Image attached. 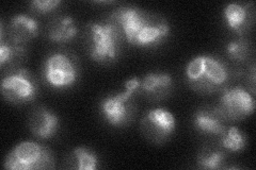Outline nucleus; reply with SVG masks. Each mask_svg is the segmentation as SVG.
<instances>
[{
    "instance_id": "obj_10",
    "label": "nucleus",
    "mask_w": 256,
    "mask_h": 170,
    "mask_svg": "<svg viewBox=\"0 0 256 170\" xmlns=\"http://www.w3.org/2000/svg\"><path fill=\"white\" fill-rule=\"evenodd\" d=\"M226 120L219 107L204 105L194 113L192 121L200 133L221 136L226 130Z\"/></svg>"
},
{
    "instance_id": "obj_20",
    "label": "nucleus",
    "mask_w": 256,
    "mask_h": 170,
    "mask_svg": "<svg viewBox=\"0 0 256 170\" xmlns=\"http://www.w3.org/2000/svg\"><path fill=\"white\" fill-rule=\"evenodd\" d=\"M25 53L26 50L22 44L14 43L12 40L11 43H6L2 39V45H0V64L4 66L6 63L22 59Z\"/></svg>"
},
{
    "instance_id": "obj_9",
    "label": "nucleus",
    "mask_w": 256,
    "mask_h": 170,
    "mask_svg": "<svg viewBox=\"0 0 256 170\" xmlns=\"http://www.w3.org/2000/svg\"><path fill=\"white\" fill-rule=\"evenodd\" d=\"M175 127L174 115L162 108L150 110L141 120L143 135L155 144H164L169 140L175 131Z\"/></svg>"
},
{
    "instance_id": "obj_6",
    "label": "nucleus",
    "mask_w": 256,
    "mask_h": 170,
    "mask_svg": "<svg viewBox=\"0 0 256 170\" xmlns=\"http://www.w3.org/2000/svg\"><path fill=\"white\" fill-rule=\"evenodd\" d=\"M2 93L4 98L14 104L30 102L38 95V83L26 68L10 70L2 78Z\"/></svg>"
},
{
    "instance_id": "obj_5",
    "label": "nucleus",
    "mask_w": 256,
    "mask_h": 170,
    "mask_svg": "<svg viewBox=\"0 0 256 170\" xmlns=\"http://www.w3.org/2000/svg\"><path fill=\"white\" fill-rule=\"evenodd\" d=\"M4 167L10 170L52 169L54 159L52 152L34 142H22L8 153Z\"/></svg>"
},
{
    "instance_id": "obj_17",
    "label": "nucleus",
    "mask_w": 256,
    "mask_h": 170,
    "mask_svg": "<svg viewBox=\"0 0 256 170\" xmlns=\"http://www.w3.org/2000/svg\"><path fill=\"white\" fill-rule=\"evenodd\" d=\"M196 163L202 169H221L226 164V153L221 149L207 146L200 151Z\"/></svg>"
},
{
    "instance_id": "obj_3",
    "label": "nucleus",
    "mask_w": 256,
    "mask_h": 170,
    "mask_svg": "<svg viewBox=\"0 0 256 170\" xmlns=\"http://www.w3.org/2000/svg\"><path fill=\"white\" fill-rule=\"evenodd\" d=\"M121 37V30L111 19L88 23L86 46L91 59L102 64L114 61L120 52Z\"/></svg>"
},
{
    "instance_id": "obj_19",
    "label": "nucleus",
    "mask_w": 256,
    "mask_h": 170,
    "mask_svg": "<svg viewBox=\"0 0 256 170\" xmlns=\"http://www.w3.org/2000/svg\"><path fill=\"white\" fill-rule=\"evenodd\" d=\"M226 53L230 59L238 63H242L250 56L251 45L244 38L234 39L226 45Z\"/></svg>"
},
{
    "instance_id": "obj_11",
    "label": "nucleus",
    "mask_w": 256,
    "mask_h": 170,
    "mask_svg": "<svg viewBox=\"0 0 256 170\" xmlns=\"http://www.w3.org/2000/svg\"><path fill=\"white\" fill-rule=\"evenodd\" d=\"M173 87V79L168 72H150L140 80L138 92L150 100H162L169 95Z\"/></svg>"
},
{
    "instance_id": "obj_15",
    "label": "nucleus",
    "mask_w": 256,
    "mask_h": 170,
    "mask_svg": "<svg viewBox=\"0 0 256 170\" xmlns=\"http://www.w3.org/2000/svg\"><path fill=\"white\" fill-rule=\"evenodd\" d=\"M77 32L75 20L68 15H63L52 20L47 28V36L52 42L66 44L76 37Z\"/></svg>"
},
{
    "instance_id": "obj_16",
    "label": "nucleus",
    "mask_w": 256,
    "mask_h": 170,
    "mask_svg": "<svg viewBox=\"0 0 256 170\" xmlns=\"http://www.w3.org/2000/svg\"><path fill=\"white\" fill-rule=\"evenodd\" d=\"M98 156L86 147H77L72 151L66 160V166L70 169L95 170L98 168Z\"/></svg>"
},
{
    "instance_id": "obj_7",
    "label": "nucleus",
    "mask_w": 256,
    "mask_h": 170,
    "mask_svg": "<svg viewBox=\"0 0 256 170\" xmlns=\"http://www.w3.org/2000/svg\"><path fill=\"white\" fill-rule=\"evenodd\" d=\"M46 82L57 90H64L73 85L78 76L75 61L66 53L56 52L47 56L43 66Z\"/></svg>"
},
{
    "instance_id": "obj_1",
    "label": "nucleus",
    "mask_w": 256,
    "mask_h": 170,
    "mask_svg": "<svg viewBox=\"0 0 256 170\" xmlns=\"http://www.w3.org/2000/svg\"><path fill=\"white\" fill-rule=\"evenodd\" d=\"M109 19L116 23L128 43L141 48L158 46L170 33L169 23L162 16L136 6L120 7Z\"/></svg>"
},
{
    "instance_id": "obj_13",
    "label": "nucleus",
    "mask_w": 256,
    "mask_h": 170,
    "mask_svg": "<svg viewBox=\"0 0 256 170\" xmlns=\"http://www.w3.org/2000/svg\"><path fill=\"white\" fill-rule=\"evenodd\" d=\"M38 22L27 14H18L10 21V40L18 44L27 43L38 34Z\"/></svg>"
},
{
    "instance_id": "obj_21",
    "label": "nucleus",
    "mask_w": 256,
    "mask_h": 170,
    "mask_svg": "<svg viewBox=\"0 0 256 170\" xmlns=\"http://www.w3.org/2000/svg\"><path fill=\"white\" fill-rule=\"evenodd\" d=\"M61 4L59 0H34L30 2L31 9L38 14H46L54 11Z\"/></svg>"
},
{
    "instance_id": "obj_2",
    "label": "nucleus",
    "mask_w": 256,
    "mask_h": 170,
    "mask_svg": "<svg viewBox=\"0 0 256 170\" xmlns=\"http://www.w3.org/2000/svg\"><path fill=\"white\" fill-rule=\"evenodd\" d=\"M186 78L194 91L210 95L226 88L230 72L221 60L212 55H198L192 59L186 67Z\"/></svg>"
},
{
    "instance_id": "obj_4",
    "label": "nucleus",
    "mask_w": 256,
    "mask_h": 170,
    "mask_svg": "<svg viewBox=\"0 0 256 170\" xmlns=\"http://www.w3.org/2000/svg\"><path fill=\"white\" fill-rule=\"evenodd\" d=\"M140 79L132 78L124 85V90L105 97L100 102V112L106 123L112 127H124L134 115V93L138 92Z\"/></svg>"
},
{
    "instance_id": "obj_14",
    "label": "nucleus",
    "mask_w": 256,
    "mask_h": 170,
    "mask_svg": "<svg viewBox=\"0 0 256 170\" xmlns=\"http://www.w3.org/2000/svg\"><path fill=\"white\" fill-rule=\"evenodd\" d=\"M223 16L228 29L242 34L251 26L253 15L250 13L249 4L233 2L224 7Z\"/></svg>"
},
{
    "instance_id": "obj_12",
    "label": "nucleus",
    "mask_w": 256,
    "mask_h": 170,
    "mask_svg": "<svg viewBox=\"0 0 256 170\" xmlns=\"http://www.w3.org/2000/svg\"><path fill=\"white\" fill-rule=\"evenodd\" d=\"M29 129L38 139L50 140L58 132L59 117L44 107L36 108L29 117Z\"/></svg>"
},
{
    "instance_id": "obj_18",
    "label": "nucleus",
    "mask_w": 256,
    "mask_h": 170,
    "mask_svg": "<svg viewBox=\"0 0 256 170\" xmlns=\"http://www.w3.org/2000/svg\"><path fill=\"white\" fill-rule=\"evenodd\" d=\"M221 147L230 152H239L246 147V135L236 127L226 128L221 135Z\"/></svg>"
},
{
    "instance_id": "obj_8",
    "label": "nucleus",
    "mask_w": 256,
    "mask_h": 170,
    "mask_svg": "<svg viewBox=\"0 0 256 170\" xmlns=\"http://www.w3.org/2000/svg\"><path fill=\"white\" fill-rule=\"evenodd\" d=\"M218 107L228 120H242L253 114L255 100L242 86L226 87L223 88Z\"/></svg>"
}]
</instances>
